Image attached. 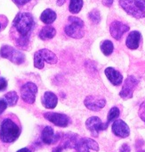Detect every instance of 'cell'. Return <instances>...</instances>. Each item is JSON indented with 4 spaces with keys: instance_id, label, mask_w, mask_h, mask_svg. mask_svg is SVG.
I'll list each match as a JSON object with an SVG mask.
<instances>
[{
    "instance_id": "cell-1",
    "label": "cell",
    "mask_w": 145,
    "mask_h": 152,
    "mask_svg": "<svg viewBox=\"0 0 145 152\" xmlns=\"http://www.w3.org/2000/svg\"><path fill=\"white\" fill-rule=\"evenodd\" d=\"M34 25L35 22L33 15L30 13H19L15 16L13 22V27L19 34V37L16 40V43L19 47L22 48L27 47Z\"/></svg>"
},
{
    "instance_id": "cell-2",
    "label": "cell",
    "mask_w": 145,
    "mask_h": 152,
    "mask_svg": "<svg viewBox=\"0 0 145 152\" xmlns=\"http://www.w3.org/2000/svg\"><path fill=\"white\" fill-rule=\"evenodd\" d=\"M21 133L20 126L11 118H5L0 125V140L5 143L15 141Z\"/></svg>"
},
{
    "instance_id": "cell-3",
    "label": "cell",
    "mask_w": 145,
    "mask_h": 152,
    "mask_svg": "<svg viewBox=\"0 0 145 152\" xmlns=\"http://www.w3.org/2000/svg\"><path fill=\"white\" fill-rule=\"evenodd\" d=\"M119 6L127 15L136 19L145 18V0H119Z\"/></svg>"
},
{
    "instance_id": "cell-4",
    "label": "cell",
    "mask_w": 145,
    "mask_h": 152,
    "mask_svg": "<svg viewBox=\"0 0 145 152\" xmlns=\"http://www.w3.org/2000/svg\"><path fill=\"white\" fill-rule=\"evenodd\" d=\"M68 20L69 24H67L64 28L65 33L72 39H82L85 35L84 22L80 18L74 16H69Z\"/></svg>"
},
{
    "instance_id": "cell-5",
    "label": "cell",
    "mask_w": 145,
    "mask_h": 152,
    "mask_svg": "<svg viewBox=\"0 0 145 152\" xmlns=\"http://www.w3.org/2000/svg\"><path fill=\"white\" fill-rule=\"evenodd\" d=\"M45 62L48 64H54L58 62V58L54 53L52 51L43 48L37 51L34 55V66L38 69H43L45 66Z\"/></svg>"
},
{
    "instance_id": "cell-6",
    "label": "cell",
    "mask_w": 145,
    "mask_h": 152,
    "mask_svg": "<svg viewBox=\"0 0 145 152\" xmlns=\"http://www.w3.org/2000/svg\"><path fill=\"white\" fill-rule=\"evenodd\" d=\"M0 56L16 64H22L25 61V56L22 52L8 45H5L1 48Z\"/></svg>"
},
{
    "instance_id": "cell-7",
    "label": "cell",
    "mask_w": 145,
    "mask_h": 152,
    "mask_svg": "<svg viewBox=\"0 0 145 152\" xmlns=\"http://www.w3.org/2000/svg\"><path fill=\"white\" fill-rule=\"evenodd\" d=\"M38 87L33 83H26L21 88V96L23 101L28 104H33L36 100Z\"/></svg>"
},
{
    "instance_id": "cell-8",
    "label": "cell",
    "mask_w": 145,
    "mask_h": 152,
    "mask_svg": "<svg viewBox=\"0 0 145 152\" xmlns=\"http://www.w3.org/2000/svg\"><path fill=\"white\" fill-rule=\"evenodd\" d=\"M108 124H103L102 120L97 116H92L88 118L86 122V126L87 130L91 132L92 136L98 137L100 131H104L108 128Z\"/></svg>"
},
{
    "instance_id": "cell-9",
    "label": "cell",
    "mask_w": 145,
    "mask_h": 152,
    "mask_svg": "<svg viewBox=\"0 0 145 152\" xmlns=\"http://www.w3.org/2000/svg\"><path fill=\"white\" fill-rule=\"evenodd\" d=\"M137 84H138L137 79H135L133 76H128L124 83L121 91L119 92V96L123 99H128L133 98V94Z\"/></svg>"
},
{
    "instance_id": "cell-10",
    "label": "cell",
    "mask_w": 145,
    "mask_h": 152,
    "mask_svg": "<svg viewBox=\"0 0 145 152\" xmlns=\"http://www.w3.org/2000/svg\"><path fill=\"white\" fill-rule=\"evenodd\" d=\"M44 117L58 127H67L69 123L68 115L55 112H46L44 114Z\"/></svg>"
},
{
    "instance_id": "cell-11",
    "label": "cell",
    "mask_w": 145,
    "mask_h": 152,
    "mask_svg": "<svg viewBox=\"0 0 145 152\" xmlns=\"http://www.w3.org/2000/svg\"><path fill=\"white\" fill-rule=\"evenodd\" d=\"M130 27L119 21H114L110 25V35L116 39L119 40L123 37V35L129 31Z\"/></svg>"
},
{
    "instance_id": "cell-12",
    "label": "cell",
    "mask_w": 145,
    "mask_h": 152,
    "mask_svg": "<svg viewBox=\"0 0 145 152\" xmlns=\"http://www.w3.org/2000/svg\"><path fill=\"white\" fill-rule=\"evenodd\" d=\"M113 133L119 138H126L130 134V129L128 125L121 119H117L112 124Z\"/></svg>"
},
{
    "instance_id": "cell-13",
    "label": "cell",
    "mask_w": 145,
    "mask_h": 152,
    "mask_svg": "<svg viewBox=\"0 0 145 152\" xmlns=\"http://www.w3.org/2000/svg\"><path fill=\"white\" fill-rule=\"evenodd\" d=\"M85 106L87 108L92 111H99L102 108H103L106 105V100L105 99L102 98H96L94 96H88L86 98L84 101Z\"/></svg>"
},
{
    "instance_id": "cell-14",
    "label": "cell",
    "mask_w": 145,
    "mask_h": 152,
    "mask_svg": "<svg viewBox=\"0 0 145 152\" xmlns=\"http://www.w3.org/2000/svg\"><path fill=\"white\" fill-rule=\"evenodd\" d=\"M60 138H61V135L58 133H54L53 128L50 126H45L44 128V130L42 131L41 139H42L43 142L47 145L54 144L55 142H57L60 140Z\"/></svg>"
},
{
    "instance_id": "cell-15",
    "label": "cell",
    "mask_w": 145,
    "mask_h": 152,
    "mask_svg": "<svg viewBox=\"0 0 145 152\" xmlns=\"http://www.w3.org/2000/svg\"><path fill=\"white\" fill-rule=\"evenodd\" d=\"M105 75L107 76L108 80L115 86H119L122 82H123V76L122 74L117 71L116 69L112 68V67H108L105 69L104 71Z\"/></svg>"
},
{
    "instance_id": "cell-16",
    "label": "cell",
    "mask_w": 145,
    "mask_h": 152,
    "mask_svg": "<svg viewBox=\"0 0 145 152\" xmlns=\"http://www.w3.org/2000/svg\"><path fill=\"white\" fill-rule=\"evenodd\" d=\"M141 38V34L138 31H133L130 32L126 38V45L130 49H137L140 45V40Z\"/></svg>"
},
{
    "instance_id": "cell-17",
    "label": "cell",
    "mask_w": 145,
    "mask_h": 152,
    "mask_svg": "<svg viewBox=\"0 0 145 152\" xmlns=\"http://www.w3.org/2000/svg\"><path fill=\"white\" fill-rule=\"evenodd\" d=\"M58 103V98L57 96L51 92V91H45L42 98V104L45 108L53 109L57 106Z\"/></svg>"
},
{
    "instance_id": "cell-18",
    "label": "cell",
    "mask_w": 145,
    "mask_h": 152,
    "mask_svg": "<svg viewBox=\"0 0 145 152\" xmlns=\"http://www.w3.org/2000/svg\"><path fill=\"white\" fill-rule=\"evenodd\" d=\"M57 15L52 9H45L40 15V20L45 24H51L56 20Z\"/></svg>"
},
{
    "instance_id": "cell-19",
    "label": "cell",
    "mask_w": 145,
    "mask_h": 152,
    "mask_svg": "<svg viewBox=\"0 0 145 152\" xmlns=\"http://www.w3.org/2000/svg\"><path fill=\"white\" fill-rule=\"evenodd\" d=\"M56 35V30L52 26H45L39 32V38L42 40L51 39Z\"/></svg>"
},
{
    "instance_id": "cell-20",
    "label": "cell",
    "mask_w": 145,
    "mask_h": 152,
    "mask_svg": "<svg viewBox=\"0 0 145 152\" xmlns=\"http://www.w3.org/2000/svg\"><path fill=\"white\" fill-rule=\"evenodd\" d=\"M83 5V0H70L69 10L71 14H79L82 9Z\"/></svg>"
},
{
    "instance_id": "cell-21",
    "label": "cell",
    "mask_w": 145,
    "mask_h": 152,
    "mask_svg": "<svg viewBox=\"0 0 145 152\" xmlns=\"http://www.w3.org/2000/svg\"><path fill=\"white\" fill-rule=\"evenodd\" d=\"M100 48H101V50L102 52L105 55V56H110L112 54L113 50H114V46H113V43L109 40V39H106V40H103L101 45H100Z\"/></svg>"
},
{
    "instance_id": "cell-22",
    "label": "cell",
    "mask_w": 145,
    "mask_h": 152,
    "mask_svg": "<svg viewBox=\"0 0 145 152\" xmlns=\"http://www.w3.org/2000/svg\"><path fill=\"white\" fill-rule=\"evenodd\" d=\"M18 95L15 91H10L8 93H6L4 96V99L6 102L7 106L13 107L14 105H16L17 101H18Z\"/></svg>"
},
{
    "instance_id": "cell-23",
    "label": "cell",
    "mask_w": 145,
    "mask_h": 152,
    "mask_svg": "<svg viewBox=\"0 0 145 152\" xmlns=\"http://www.w3.org/2000/svg\"><path fill=\"white\" fill-rule=\"evenodd\" d=\"M76 150L78 152H90L89 151V147L87 146L86 140H85V138H82V139H79L76 145H75V148Z\"/></svg>"
},
{
    "instance_id": "cell-24",
    "label": "cell",
    "mask_w": 145,
    "mask_h": 152,
    "mask_svg": "<svg viewBox=\"0 0 145 152\" xmlns=\"http://www.w3.org/2000/svg\"><path fill=\"white\" fill-rule=\"evenodd\" d=\"M120 115V111L119 109L117 107H112L110 111H109V114H108V117H107V124H109L110 122L114 121L115 119H117Z\"/></svg>"
},
{
    "instance_id": "cell-25",
    "label": "cell",
    "mask_w": 145,
    "mask_h": 152,
    "mask_svg": "<svg viewBox=\"0 0 145 152\" xmlns=\"http://www.w3.org/2000/svg\"><path fill=\"white\" fill-rule=\"evenodd\" d=\"M88 17L92 21V23H94L95 24H98L101 22V15H100V12L97 9L92 10L88 14Z\"/></svg>"
},
{
    "instance_id": "cell-26",
    "label": "cell",
    "mask_w": 145,
    "mask_h": 152,
    "mask_svg": "<svg viewBox=\"0 0 145 152\" xmlns=\"http://www.w3.org/2000/svg\"><path fill=\"white\" fill-rule=\"evenodd\" d=\"M85 140H86V142H87V144L90 149H93L95 151L99 150V145L95 140H94L93 139H90V138H87V137L85 138Z\"/></svg>"
},
{
    "instance_id": "cell-27",
    "label": "cell",
    "mask_w": 145,
    "mask_h": 152,
    "mask_svg": "<svg viewBox=\"0 0 145 152\" xmlns=\"http://www.w3.org/2000/svg\"><path fill=\"white\" fill-rule=\"evenodd\" d=\"M139 115H140L141 119L145 123V101L143 103H141V105L140 106V108H139Z\"/></svg>"
},
{
    "instance_id": "cell-28",
    "label": "cell",
    "mask_w": 145,
    "mask_h": 152,
    "mask_svg": "<svg viewBox=\"0 0 145 152\" xmlns=\"http://www.w3.org/2000/svg\"><path fill=\"white\" fill-rule=\"evenodd\" d=\"M7 107H8V106H7V104H6V102L5 101L4 99H0V115H2V114H3V112L6 109Z\"/></svg>"
},
{
    "instance_id": "cell-29",
    "label": "cell",
    "mask_w": 145,
    "mask_h": 152,
    "mask_svg": "<svg viewBox=\"0 0 145 152\" xmlns=\"http://www.w3.org/2000/svg\"><path fill=\"white\" fill-rule=\"evenodd\" d=\"M12 1L15 5H17L18 7H22V6L26 5V4H28L29 2H30L31 0H12Z\"/></svg>"
},
{
    "instance_id": "cell-30",
    "label": "cell",
    "mask_w": 145,
    "mask_h": 152,
    "mask_svg": "<svg viewBox=\"0 0 145 152\" xmlns=\"http://www.w3.org/2000/svg\"><path fill=\"white\" fill-rule=\"evenodd\" d=\"M7 87V82L5 78H0V91H3Z\"/></svg>"
},
{
    "instance_id": "cell-31",
    "label": "cell",
    "mask_w": 145,
    "mask_h": 152,
    "mask_svg": "<svg viewBox=\"0 0 145 152\" xmlns=\"http://www.w3.org/2000/svg\"><path fill=\"white\" fill-rule=\"evenodd\" d=\"M130 147H129V145L128 144H123L121 147H120V148H119V151L120 152H130Z\"/></svg>"
},
{
    "instance_id": "cell-32",
    "label": "cell",
    "mask_w": 145,
    "mask_h": 152,
    "mask_svg": "<svg viewBox=\"0 0 145 152\" xmlns=\"http://www.w3.org/2000/svg\"><path fill=\"white\" fill-rule=\"evenodd\" d=\"M102 2L103 6H105L107 7H110L113 5V0H102Z\"/></svg>"
},
{
    "instance_id": "cell-33",
    "label": "cell",
    "mask_w": 145,
    "mask_h": 152,
    "mask_svg": "<svg viewBox=\"0 0 145 152\" xmlns=\"http://www.w3.org/2000/svg\"><path fill=\"white\" fill-rule=\"evenodd\" d=\"M63 148H63V146H62V145H61V146H58V147L54 148V149L53 150V152H61Z\"/></svg>"
},
{
    "instance_id": "cell-34",
    "label": "cell",
    "mask_w": 145,
    "mask_h": 152,
    "mask_svg": "<svg viewBox=\"0 0 145 152\" xmlns=\"http://www.w3.org/2000/svg\"><path fill=\"white\" fill-rule=\"evenodd\" d=\"M66 1H67V0H57V6L61 7V6H62Z\"/></svg>"
},
{
    "instance_id": "cell-35",
    "label": "cell",
    "mask_w": 145,
    "mask_h": 152,
    "mask_svg": "<svg viewBox=\"0 0 145 152\" xmlns=\"http://www.w3.org/2000/svg\"><path fill=\"white\" fill-rule=\"evenodd\" d=\"M17 152H31V151H30V149H29L28 148H23L19 149Z\"/></svg>"
},
{
    "instance_id": "cell-36",
    "label": "cell",
    "mask_w": 145,
    "mask_h": 152,
    "mask_svg": "<svg viewBox=\"0 0 145 152\" xmlns=\"http://www.w3.org/2000/svg\"><path fill=\"white\" fill-rule=\"evenodd\" d=\"M2 26H3V24H2V23H1V22H0V31L2 30Z\"/></svg>"
},
{
    "instance_id": "cell-37",
    "label": "cell",
    "mask_w": 145,
    "mask_h": 152,
    "mask_svg": "<svg viewBox=\"0 0 145 152\" xmlns=\"http://www.w3.org/2000/svg\"><path fill=\"white\" fill-rule=\"evenodd\" d=\"M139 152H145L144 150H141V151H139Z\"/></svg>"
}]
</instances>
